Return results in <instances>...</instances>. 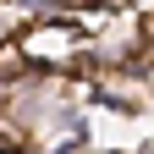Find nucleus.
Instances as JSON below:
<instances>
[{
  "label": "nucleus",
  "instance_id": "1",
  "mask_svg": "<svg viewBox=\"0 0 154 154\" xmlns=\"http://www.w3.org/2000/svg\"><path fill=\"white\" fill-rule=\"evenodd\" d=\"M22 72V50L17 44H0V77H17Z\"/></svg>",
  "mask_w": 154,
  "mask_h": 154
}]
</instances>
